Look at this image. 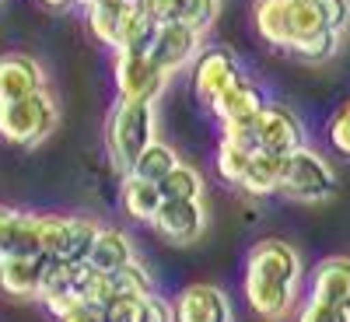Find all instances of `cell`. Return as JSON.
<instances>
[{
    "label": "cell",
    "instance_id": "cell-37",
    "mask_svg": "<svg viewBox=\"0 0 350 322\" xmlns=\"http://www.w3.org/2000/svg\"><path fill=\"white\" fill-rule=\"evenodd\" d=\"M56 322H109V319H105V308H95V305H77V308H70L64 319H56Z\"/></svg>",
    "mask_w": 350,
    "mask_h": 322
},
{
    "label": "cell",
    "instance_id": "cell-41",
    "mask_svg": "<svg viewBox=\"0 0 350 322\" xmlns=\"http://www.w3.org/2000/svg\"><path fill=\"white\" fill-rule=\"evenodd\" d=\"M77 4H92V0H77Z\"/></svg>",
    "mask_w": 350,
    "mask_h": 322
},
{
    "label": "cell",
    "instance_id": "cell-5",
    "mask_svg": "<svg viewBox=\"0 0 350 322\" xmlns=\"http://www.w3.org/2000/svg\"><path fill=\"white\" fill-rule=\"evenodd\" d=\"M112 74L120 102H158V95L168 84V74L151 60V53H133V49L116 53Z\"/></svg>",
    "mask_w": 350,
    "mask_h": 322
},
{
    "label": "cell",
    "instance_id": "cell-4",
    "mask_svg": "<svg viewBox=\"0 0 350 322\" xmlns=\"http://www.w3.org/2000/svg\"><path fill=\"white\" fill-rule=\"evenodd\" d=\"M333 189H336V172L319 151L301 148L284 158V175H280L284 196L298 200V203H319V200L333 196Z\"/></svg>",
    "mask_w": 350,
    "mask_h": 322
},
{
    "label": "cell",
    "instance_id": "cell-28",
    "mask_svg": "<svg viewBox=\"0 0 350 322\" xmlns=\"http://www.w3.org/2000/svg\"><path fill=\"white\" fill-rule=\"evenodd\" d=\"M165 200H203V175L193 165H179L161 183Z\"/></svg>",
    "mask_w": 350,
    "mask_h": 322
},
{
    "label": "cell",
    "instance_id": "cell-25",
    "mask_svg": "<svg viewBox=\"0 0 350 322\" xmlns=\"http://www.w3.org/2000/svg\"><path fill=\"white\" fill-rule=\"evenodd\" d=\"M112 298H116V284H112V273H105V270H95L92 263H81V273H77V301H81V305H95V308H105Z\"/></svg>",
    "mask_w": 350,
    "mask_h": 322
},
{
    "label": "cell",
    "instance_id": "cell-20",
    "mask_svg": "<svg viewBox=\"0 0 350 322\" xmlns=\"http://www.w3.org/2000/svg\"><path fill=\"white\" fill-rule=\"evenodd\" d=\"M123 207L130 217L137 221H151L158 217V211L165 207V193L158 183H148V179H137V175H126L123 183Z\"/></svg>",
    "mask_w": 350,
    "mask_h": 322
},
{
    "label": "cell",
    "instance_id": "cell-29",
    "mask_svg": "<svg viewBox=\"0 0 350 322\" xmlns=\"http://www.w3.org/2000/svg\"><path fill=\"white\" fill-rule=\"evenodd\" d=\"M249 161H252L249 151H242V148H235V144L221 140L217 161H214V165H217V175H221V183H228V186H242V175H245Z\"/></svg>",
    "mask_w": 350,
    "mask_h": 322
},
{
    "label": "cell",
    "instance_id": "cell-32",
    "mask_svg": "<svg viewBox=\"0 0 350 322\" xmlns=\"http://www.w3.org/2000/svg\"><path fill=\"white\" fill-rule=\"evenodd\" d=\"M329 144H333V151L350 158V98L333 112V120H329Z\"/></svg>",
    "mask_w": 350,
    "mask_h": 322
},
{
    "label": "cell",
    "instance_id": "cell-1",
    "mask_svg": "<svg viewBox=\"0 0 350 322\" xmlns=\"http://www.w3.org/2000/svg\"><path fill=\"white\" fill-rule=\"evenodd\" d=\"M301 280V259L284 239H262L245 259V301L262 319H284Z\"/></svg>",
    "mask_w": 350,
    "mask_h": 322
},
{
    "label": "cell",
    "instance_id": "cell-21",
    "mask_svg": "<svg viewBox=\"0 0 350 322\" xmlns=\"http://www.w3.org/2000/svg\"><path fill=\"white\" fill-rule=\"evenodd\" d=\"M133 256V242L130 235H123V231H116V228H102L98 231V239H95V249H92V267L95 270H105V273H116L120 267H126Z\"/></svg>",
    "mask_w": 350,
    "mask_h": 322
},
{
    "label": "cell",
    "instance_id": "cell-35",
    "mask_svg": "<svg viewBox=\"0 0 350 322\" xmlns=\"http://www.w3.org/2000/svg\"><path fill=\"white\" fill-rule=\"evenodd\" d=\"M137 11H140L144 18H151L154 25H165V21H179L183 0H137Z\"/></svg>",
    "mask_w": 350,
    "mask_h": 322
},
{
    "label": "cell",
    "instance_id": "cell-26",
    "mask_svg": "<svg viewBox=\"0 0 350 322\" xmlns=\"http://www.w3.org/2000/svg\"><path fill=\"white\" fill-rule=\"evenodd\" d=\"M154 36H158V25H154L151 18H144V14L137 11V4L126 8V14H123V49L151 53ZM123 49H120V53H123Z\"/></svg>",
    "mask_w": 350,
    "mask_h": 322
},
{
    "label": "cell",
    "instance_id": "cell-8",
    "mask_svg": "<svg viewBox=\"0 0 350 322\" xmlns=\"http://www.w3.org/2000/svg\"><path fill=\"white\" fill-rule=\"evenodd\" d=\"M242 77L239 70V60L231 56L228 49H207V53H200V60L193 67V92L203 105H217V98L228 92L231 84H235Z\"/></svg>",
    "mask_w": 350,
    "mask_h": 322
},
{
    "label": "cell",
    "instance_id": "cell-24",
    "mask_svg": "<svg viewBox=\"0 0 350 322\" xmlns=\"http://www.w3.org/2000/svg\"><path fill=\"white\" fill-rule=\"evenodd\" d=\"M123 14L126 8H109V4H88V28L105 49H123Z\"/></svg>",
    "mask_w": 350,
    "mask_h": 322
},
{
    "label": "cell",
    "instance_id": "cell-16",
    "mask_svg": "<svg viewBox=\"0 0 350 322\" xmlns=\"http://www.w3.org/2000/svg\"><path fill=\"white\" fill-rule=\"evenodd\" d=\"M109 322H175V305L161 301L158 295H144V298H126L116 295L105 305Z\"/></svg>",
    "mask_w": 350,
    "mask_h": 322
},
{
    "label": "cell",
    "instance_id": "cell-34",
    "mask_svg": "<svg viewBox=\"0 0 350 322\" xmlns=\"http://www.w3.org/2000/svg\"><path fill=\"white\" fill-rule=\"evenodd\" d=\"M298 322H350V308L343 305H329V301H308L298 315Z\"/></svg>",
    "mask_w": 350,
    "mask_h": 322
},
{
    "label": "cell",
    "instance_id": "cell-14",
    "mask_svg": "<svg viewBox=\"0 0 350 322\" xmlns=\"http://www.w3.org/2000/svg\"><path fill=\"white\" fill-rule=\"evenodd\" d=\"M267 95H262V88H256L249 77H239L235 84L228 88V92L217 98L214 105V116L224 123H245V120H256V116L267 109Z\"/></svg>",
    "mask_w": 350,
    "mask_h": 322
},
{
    "label": "cell",
    "instance_id": "cell-13",
    "mask_svg": "<svg viewBox=\"0 0 350 322\" xmlns=\"http://www.w3.org/2000/svg\"><path fill=\"white\" fill-rule=\"evenodd\" d=\"M42 88H46V74L32 56H25V53L0 56V105L28 98V95L42 92Z\"/></svg>",
    "mask_w": 350,
    "mask_h": 322
},
{
    "label": "cell",
    "instance_id": "cell-7",
    "mask_svg": "<svg viewBox=\"0 0 350 322\" xmlns=\"http://www.w3.org/2000/svg\"><path fill=\"white\" fill-rule=\"evenodd\" d=\"M200 42H203L200 28H193L186 21H165V25H158V36H154V46H151V60L172 77L175 70H183L186 64L196 60Z\"/></svg>",
    "mask_w": 350,
    "mask_h": 322
},
{
    "label": "cell",
    "instance_id": "cell-15",
    "mask_svg": "<svg viewBox=\"0 0 350 322\" xmlns=\"http://www.w3.org/2000/svg\"><path fill=\"white\" fill-rule=\"evenodd\" d=\"M312 298L350 308V256H329L312 273Z\"/></svg>",
    "mask_w": 350,
    "mask_h": 322
},
{
    "label": "cell",
    "instance_id": "cell-12",
    "mask_svg": "<svg viewBox=\"0 0 350 322\" xmlns=\"http://www.w3.org/2000/svg\"><path fill=\"white\" fill-rule=\"evenodd\" d=\"M175 322H231L228 295L214 284H189L175 298Z\"/></svg>",
    "mask_w": 350,
    "mask_h": 322
},
{
    "label": "cell",
    "instance_id": "cell-36",
    "mask_svg": "<svg viewBox=\"0 0 350 322\" xmlns=\"http://www.w3.org/2000/svg\"><path fill=\"white\" fill-rule=\"evenodd\" d=\"M315 8L323 11V21L326 28L343 36V28L350 25V0H315Z\"/></svg>",
    "mask_w": 350,
    "mask_h": 322
},
{
    "label": "cell",
    "instance_id": "cell-6",
    "mask_svg": "<svg viewBox=\"0 0 350 322\" xmlns=\"http://www.w3.org/2000/svg\"><path fill=\"white\" fill-rule=\"evenodd\" d=\"M256 133H259V151L267 155H295L305 148V130H301V120L291 109L284 105H267L259 116H256Z\"/></svg>",
    "mask_w": 350,
    "mask_h": 322
},
{
    "label": "cell",
    "instance_id": "cell-2",
    "mask_svg": "<svg viewBox=\"0 0 350 322\" xmlns=\"http://www.w3.org/2000/svg\"><path fill=\"white\" fill-rule=\"evenodd\" d=\"M158 116H154V102H116L112 116H109V155L123 172L133 168V161L158 140Z\"/></svg>",
    "mask_w": 350,
    "mask_h": 322
},
{
    "label": "cell",
    "instance_id": "cell-3",
    "mask_svg": "<svg viewBox=\"0 0 350 322\" xmlns=\"http://www.w3.org/2000/svg\"><path fill=\"white\" fill-rule=\"evenodd\" d=\"M56 120H60L56 98L42 88V92L28 98L0 105V137L14 144V148H36L56 130Z\"/></svg>",
    "mask_w": 350,
    "mask_h": 322
},
{
    "label": "cell",
    "instance_id": "cell-18",
    "mask_svg": "<svg viewBox=\"0 0 350 322\" xmlns=\"http://www.w3.org/2000/svg\"><path fill=\"white\" fill-rule=\"evenodd\" d=\"M42 259H4L0 267V291L8 298H39L42 284Z\"/></svg>",
    "mask_w": 350,
    "mask_h": 322
},
{
    "label": "cell",
    "instance_id": "cell-39",
    "mask_svg": "<svg viewBox=\"0 0 350 322\" xmlns=\"http://www.w3.org/2000/svg\"><path fill=\"white\" fill-rule=\"evenodd\" d=\"M46 8H67V4H77V0H42Z\"/></svg>",
    "mask_w": 350,
    "mask_h": 322
},
{
    "label": "cell",
    "instance_id": "cell-11",
    "mask_svg": "<svg viewBox=\"0 0 350 322\" xmlns=\"http://www.w3.org/2000/svg\"><path fill=\"white\" fill-rule=\"evenodd\" d=\"M0 252H4V259H39L42 256L36 214H21L0 203Z\"/></svg>",
    "mask_w": 350,
    "mask_h": 322
},
{
    "label": "cell",
    "instance_id": "cell-19",
    "mask_svg": "<svg viewBox=\"0 0 350 322\" xmlns=\"http://www.w3.org/2000/svg\"><path fill=\"white\" fill-rule=\"evenodd\" d=\"M280 175H284V158L280 155H267L259 151L252 155L245 175H242V193L249 196H270V193H280Z\"/></svg>",
    "mask_w": 350,
    "mask_h": 322
},
{
    "label": "cell",
    "instance_id": "cell-17",
    "mask_svg": "<svg viewBox=\"0 0 350 322\" xmlns=\"http://www.w3.org/2000/svg\"><path fill=\"white\" fill-rule=\"evenodd\" d=\"M252 18H256V32L262 36V42L291 53L295 36H291V4L287 0H256Z\"/></svg>",
    "mask_w": 350,
    "mask_h": 322
},
{
    "label": "cell",
    "instance_id": "cell-38",
    "mask_svg": "<svg viewBox=\"0 0 350 322\" xmlns=\"http://www.w3.org/2000/svg\"><path fill=\"white\" fill-rule=\"evenodd\" d=\"M92 4H109V8H133L137 0H92Z\"/></svg>",
    "mask_w": 350,
    "mask_h": 322
},
{
    "label": "cell",
    "instance_id": "cell-27",
    "mask_svg": "<svg viewBox=\"0 0 350 322\" xmlns=\"http://www.w3.org/2000/svg\"><path fill=\"white\" fill-rule=\"evenodd\" d=\"M112 284H116V295H126V298H144V295H154V280L148 273L140 259H130L126 267H120L112 273Z\"/></svg>",
    "mask_w": 350,
    "mask_h": 322
},
{
    "label": "cell",
    "instance_id": "cell-10",
    "mask_svg": "<svg viewBox=\"0 0 350 322\" xmlns=\"http://www.w3.org/2000/svg\"><path fill=\"white\" fill-rule=\"evenodd\" d=\"M158 235H165L175 245H193L203 228H207V214H203V200H165V207L154 217Z\"/></svg>",
    "mask_w": 350,
    "mask_h": 322
},
{
    "label": "cell",
    "instance_id": "cell-22",
    "mask_svg": "<svg viewBox=\"0 0 350 322\" xmlns=\"http://www.w3.org/2000/svg\"><path fill=\"white\" fill-rule=\"evenodd\" d=\"M98 224L95 221H84V217H67L64 224V239L60 249H56V259H67V263H88L98 239Z\"/></svg>",
    "mask_w": 350,
    "mask_h": 322
},
{
    "label": "cell",
    "instance_id": "cell-31",
    "mask_svg": "<svg viewBox=\"0 0 350 322\" xmlns=\"http://www.w3.org/2000/svg\"><path fill=\"white\" fill-rule=\"evenodd\" d=\"M217 8L221 0H183V11H179V21L200 28V32H207L217 18Z\"/></svg>",
    "mask_w": 350,
    "mask_h": 322
},
{
    "label": "cell",
    "instance_id": "cell-9",
    "mask_svg": "<svg viewBox=\"0 0 350 322\" xmlns=\"http://www.w3.org/2000/svg\"><path fill=\"white\" fill-rule=\"evenodd\" d=\"M77 273H81V263H67V259H56L46 256L42 259V284H39V298L46 301V308L64 319L70 308H77Z\"/></svg>",
    "mask_w": 350,
    "mask_h": 322
},
{
    "label": "cell",
    "instance_id": "cell-30",
    "mask_svg": "<svg viewBox=\"0 0 350 322\" xmlns=\"http://www.w3.org/2000/svg\"><path fill=\"white\" fill-rule=\"evenodd\" d=\"M340 49V32H333V28H323V32H315L312 39H305V42H298L295 49V56H301V60H312V64H319V60H329V56Z\"/></svg>",
    "mask_w": 350,
    "mask_h": 322
},
{
    "label": "cell",
    "instance_id": "cell-40",
    "mask_svg": "<svg viewBox=\"0 0 350 322\" xmlns=\"http://www.w3.org/2000/svg\"><path fill=\"white\" fill-rule=\"evenodd\" d=\"M0 267H4V252H0Z\"/></svg>",
    "mask_w": 350,
    "mask_h": 322
},
{
    "label": "cell",
    "instance_id": "cell-33",
    "mask_svg": "<svg viewBox=\"0 0 350 322\" xmlns=\"http://www.w3.org/2000/svg\"><path fill=\"white\" fill-rule=\"evenodd\" d=\"M221 140L235 144V148L249 151V155H259V133H256V120H245V123H224L221 126Z\"/></svg>",
    "mask_w": 350,
    "mask_h": 322
},
{
    "label": "cell",
    "instance_id": "cell-23",
    "mask_svg": "<svg viewBox=\"0 0 350 322\" xmlns=\"http://www.w3.org/2000/svg\"><path fill=\"white\" fill-rule=\"evenodd\" d=\"M179 165H183L179 155H175L165 140H154L151 148L133 161V168H130L126 175H137V179H148V183H158V186H161Z\"/></svg>",
    "mask_w": 350,
    "mask_h": 322
}]
</instances>
